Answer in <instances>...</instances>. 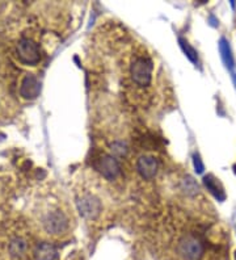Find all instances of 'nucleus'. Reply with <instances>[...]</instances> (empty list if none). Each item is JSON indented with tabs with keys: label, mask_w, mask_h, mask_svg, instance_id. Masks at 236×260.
Segmentation results:
<instances>
[{
	"label": "nucleus",
	"mask_w": 236,
	"mask_h": 260,
	"mask_svg": "<svg viewBox=\"0 0 236 260\" xmlns=\"http://www.w3.org/2000/svg\"><path fill=\"white\" fill-rule=\"evenodd\" d=\"M24 218L33 234L51 243L67 238L76 226L75 213L67 197L50 184L33 190Z\"/></svg>",
	"instance_id": "nucleus-1"
},
{
	"label": "nucleus",
	"mask_w": 236,
	"mask_h": 260,
	"mask_svg": "<svg viewBox=\"0 0 236 260\" xmlns=\"http://www.w3.org/2000/svg\"><path fill=\"white\" fill-rule=\"evenodd\" d=\"M123 64L122 80L126 95L136 104H145L154 87V58L143 45H131Z\"/></svg>",
	"instance_id": "nucleus-2"
},
{
	"label": "nucleus",
	"mask_w": 236,
	"mask_h": 260,
	"mask_svg": "<svg viewBox=\"0 0 236 260\" xmlns=\"http://www.w3.org/2000/svg\"><path fill=\"white\" fill-rule=\"evenodd\" d=\"M75 200L79 212L87 222H104L110 212V200L105 184L97 178L84 176L75 187Z\"/></svg>",
	"instance_id": "nucleus-3"
},
{
	"label": "nucleus",
	"mask_w": 236,
	"mask_h": 260,
	"mask_svg": "<svg viewBox=\"0 0 236 260\" xmlns=\"http://www.w3.org/2000/svg\"><path fill=\"white\" fill-rule=\"evenodd\" d=\"M11 55L20 66L35 69L42 62L44 51L35 33L22 32L13 42Z\"/></svg>",
	"instance_id": "nucleus-4"
},
{
	"label": "nucleus",
	"mask_w": 236,
	"mask_h": 260,
	"mask_svg": "<svg viewBox=\"0 0 236 260\" xmlns=\"http://www.w3.org/2000/svg\"><path fill=\"white\" fill-rule=\"evenodd\" d=\"M204 243L193 232L181 233L176 242V254L183 260H201L204 256Z\"/></svg>",
	"instance_id": "nucleus-5"
},
{
	"label": "nucleus",
	"mask_w": 236,
	"mask_h": 260,
	"mask_svg": "<svg viewBox=\"0 0 236 260\" xmlns=\"http://www.w3.org/2000/svg\"><path fill=\"white\" fill-rule=\"evenodd\" d=\"M19 111V104L10 91L6 80L0 76V125L12 120Z\"/></svg>",
	"instance_id": "nucleus-6"
},
{
	"label": "nucleus",
	"mask_w": 236,
	"mask_h": 260,
	"mask_svg": "<svg viewBox=\"0 0 236 260\" xmlns=\"http://www.w3.org/2000/svg\"><path fill=\"white\" fill-rule=\"evenodd\" d=\"M13 192H15V180L8 172L0 170V221L4 219Z\"/></svg>",
	"instance_id": "nucleus-7"
},
{
	"label": "nucleus",
	"mask_w": 236,
	"mask_h": 260,
	"mask_svg": "<svg viewBox=\"0 0 236 260\" xmlns=\"http://www.w3.org/2000/svg\"><path fill=\"white\" fill-rule=\"evenodd\" d=\"M137 172L141 175L145 180H151L156 176L157 168H159V162L151 154H142L137 158L134 163Z\"/></svg>",
	"instance_id": "nucleus-8"
},
{
	"label": "nucleus",
	"mask_w": 236,
	"mask_h": 260,
	"mask_svg": "<svg viewBox=\"0 0 236 260\" xmlns=\"http://www.w3.org/2000/svg\"><path fill=\"white\" fill-rule=\"evenodd\" d=\"M20 95L24 99H35L40 92V82L35 75L25 74L20 83Z\"/></svg>",
	"instance_id": "nucleus-9"
},
{
	"label": "nucleus",
	"mask_w": 236,
	"mask_h": 260,
	"mask_svg": "<svg viewBox=\"0 0 236 260\" xmlns=\"http://www.w3.org/2000/svg\"><path fill=\"white\" fill-rule=\"evenodd\" d=\"M31 256L33 260H57L58 251L51 242H41L33 247Z\"/></svg>",
	"instance_id": "nucleus-10"
},
{
	"label": "nucleus",
	"mask_w": 236,
	"mask_h": 260,
	"mask_svg": "<svg viewBox=\"0 0 236 260\" xmlns=\"http://www.w3.org/2000/svg\"><path fill=\"white\" fill-rule=\"evenodd\" d=\"M235 260H236V252H235Z\"/></svg>",
	"instance_id": "nucleus-11"
}]
</instances>
